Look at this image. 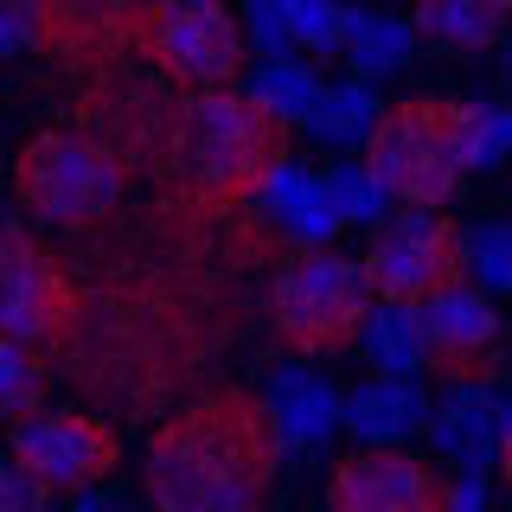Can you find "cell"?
I'll use <instances>...</instances> for the list:
<instances>
[{"mask_svg": "<svg viewBox=\"0 0 512 512\" xmlns=\"http://www.w3.org/2000/svg\"><path fill=\"white\" fill-rule=\"evenodd\" d=\"M13 461L32 480H45L52 493H90L96 480L116 474L122 436L96 410H52L45 404L39 416L13 423Z\"/></svg>", "mask_w": 512, "mask_h": 512, "instance_id": "obj_11", "label": "cell"}, {"mask_svg": "<svg viewBox=\"0 0 512 512\" xmlns=\"http://www.w3.org/2000/svg\"><path fill=\"white\" fill-rule=\"evenodd\" d=\"M256 212H269V224L288 237L295 250H320L333 231H340V212H333V192H327V180H314V173H301L295 160L269 180V192L256 199Z\"/></svg>", "mask_w": 512, "mask_h": 512, "instance_id": "obj_16", "label": "cell"}, {"mask_svg": "<svg viewBox=\"0 0 512 512\" xmlns=\"http://www.w3.org/2000/svg\"><path fill=\"white\" fill-rule=\"evenodd\" d=\"M141 64H154L186 96L237 90L250 64V32L224 0H154L141 32Z\"/></svg>", "mask_w": 512, "mask_h": 512, "instance_id": "obj_8", "label": "cell"}, {"mask_svg": "<svg viewBox=\"0 0 512 512\" xmlns=\"http://www.w3.org/2000/svg\"><path fill=\"white\" fill-rule=\"evenodd\" d=\"M429 416L423 404V391H416L410 378H372V384H359V391L346 397V429L359 436L365 448H404L410 442V429Z\"/></svg>", "mask_w": 512, "mask_h": 512, "instance_id": "obj_17", "label": "cell"}, {"mask_svg": "<svg viewBox=\"0 0 512 512\" xmlns=\"http://www.w3.org/2000/svg\"><path fill=\"white\" fill-rule=\"evenodd\" d=\"M506 154H512V109L480 103L474 109V173L480 167H500Z\"/></svg>", "mask_w": 512, "mask_h": 512, "instance_id": "obj_27", "label": "cell"}, {"mask_svg": "<svg viewBox=\"0 0 512 512\" xmlns=\"http://www.w3.org/2000/svg\"><path fill=\"white\" fill-rule=\"evenodd\" d=\"M410 45H416L410 20H391V13H346L340 52L352 64V77H384V71H397V64H410Z\"/></svg>", "mask_w": 512, "mask_h": 512, "instance_id": "obj_19", "label": "cell"}, {"mask_svg": "<svg viewBox=\"0 0 512 512\" xmlns=\"http://www.w3.org/2000/svg\"><path fill=\"white\" fill-rule=\"evenodd\" d=\"M436 448L448 461H461L468 474H480L487 461H500V436H506V404H493L487 384H448V397L436 404Z\"/></svg>", "mask_w": 512, "mask_h": 512, "instance_id": "obj_14", "label": "cell"}, {"mask_svg": "<svg viewBox=\"0 0 512 512\" xmlns=\"http://www.w3.org/2000/svg\"><path fill=\"white\" fill-rule=\"evenodd\" d=\"M269 410H276L288 448H314V442H327L333 423H346L340 397H333L314 372H282L276 391H269Z\"/></svg>", "mask_w": 512, "mask_h": 512, "instance_id": "obj_18", "label": "cell"}, {"mask_svg": "<svg viewBox=\"0 0 512 512\" xmlns=\"http://www.w3.org/2000/svg\"><path fill=\"white\" fill-rule=\"evenodd\" d=\"M250 96H263V103L276 109V116H288V122H314V109H320V96H327V84H320L308 64L276 58V64H263V71H256Z\"/></svg>", "mask_w": 512, "mask_h": 512, "instance_id": "obj_22", "label": "cell"}, {"mask_svg": "<svg viewBox=\"0 0 512 512\" xmlns=\"http://www.w3.org/2000/svg\"><path fill=\"white\" fill-rule=\"evenodd\" d=\"M365 346H372V359H378L391 378L429 372V333H423V308H391V301H378V308H372V327H365Z\"/></svg>", "mask_w": 512, "mask_h": 512, "instance_id": "obj_20", "label": "cell"}, {"mask_svg": "<svg viewBox=\"0 0 512 512\" xmlns=\"http://www.w3.org/2000/svg\"><path fill=\"white\" fill-rule=\"evenodd\" d=\"M340 39H346V7L340 0H288V45L340 52Z\"/></svg>", "mask_w": 512, "mask_h": 512, "instance_id": "obj_25", "label": "cell"}, {"mask_svg": "<svg viewBox=\"0 0 512 512\" xmlns=\"http://www.w3.org/2000/svg\"><path fill=\"white\" fill-rule=\"evenodd\" d=\"M282 423L269 397L218 384L180 404L141 448L148 512H263L282 474Z\"/></svg>", "mask_w": 512, "mask_h": 512, "instance_id": "obj_2", "label": "cell"}, {"mask_svg": "<svg viewBox=\"0 0 512 512\" xmlns=\"http://www.w3.org/2000/svg\"><path fill=\"white\" fill-rule=\"evenodd\" d=\"M365 276H372V295L391 301V308H429L436 295H448L468 276V237L448 212L404 205L365 244Z\"/></svg>", "mask_w": 512, "mask_h": 512, "instance_id": "obj_9", "label": "cell"}, {"mask_svg": "<svg viewBox=\"0 0 512 512\" xmlns=\"http://www.w3.org/2000/svg\"><path fill=\"white\" fill-rule=\"evenodd\" d=\"M327 512H455V480L410 448H352L327 468Z\"/></svg>", "mask_w": 512, "mask_h": 512, "instance_id": "obj_12", "label": "cell"}, {"mask_svg": "<svg viewBox=\"0 0 512 512\" xmlns=\"http://www.w3.org/2000/svg\"><path fill=\"white\" fill-rule=\"evenodd\" d=\"M218 340L224 333L212 320V295L180 288L167 276H135L90 295L84 327L64 346V372L96 404L148 416L160 397H173L199 372V359L212 365Z\"/></svg>", "mask_w": 512, "mask_h": 512, "instance_id": "obj_1", "label": "cell"}, {"mask_svg": "<svg viewBox=\"0 0 512 512\" xmlns=\"http://www.w3.org/2000/svg\"><path fill=\"white\" fill-rule=\"evenodd\" d=\"M0 512H52V487L32 480L20 461L7 468V487H0Z\"/></svg>", "mask_w": 512, "mask_h": 512, "instance_id": "obj_28", "label": "cell"}, {"mask_svg": "<svg viewBox=\"0 0 512 512\" xmlns=\"http://www.w3.org/2000/svg\"><path fill=\"white\" fill-rule=\"evenodd\" d=\"M122 192H128L122 148H109L84 122L39 128L20 148V160H13L20 218L45 224V231H90V224H103L122 205Z\"/></svg>", "mask_w": 512, "mask_h": 512, "instance_id": "obj_6", "label": "cell"}, {"mask_svg": "<svg viewBox=\"0 0 512 512\" xmlns=\"http://www.w3.org/2000/svg\"><path fill=\"white\" fill-rule=\"evenodd\" d=\"M474 109L461 96H397L365 135V167L384 186L391 205H423L442 212L474 173Z\"/></svg>", "mask_w": 512, "mask_h": 512, "instance_id": "obj_4", "label": "cell"}, {"mask_svg": "<svg viewBox=\"0 0 512 512\" xmlns=\"http://www.w3.org/2000/svg\"><path fill=\"white\" fill-rule=\"evenodd\" d=\"M250 39H256V52H282L288 45V0H250Z\"/></svg>", "mask_w": 512, "mask_h": 512, "instance_id": "obj_29", "label": "cell"}, {"mask_svg": "<svg viewBox=\"0 0 512 512\" xmlns=\"http://www.w3.org/2000/svg\"><path fill=\"white\" fill-rule=\"evenodd\" d=\"M154 0H7V45L45 52L71 71H116L122 58H141Z\"/></svg>", "mask_w": 512, "mask_h": 512, "instance_id": "obj_7", "label": "cell"}, {"mask_svg": "<svg viewBox=\"0 0 512 512\" xmlns=\"http://www.w3.org/2000/svg\"><path fill=\"white\" fill-rule=\"evenodd\" d=\"M500 480H506V493H512V416H506V436H500Z\"/></svg>", "mask_w": 512, "mask_h": 512, "instance_id": "obj_30", "label": "cell"}, {"mask_svg": "<svg viewBox=\"0 0 512 512\" xmlns=\"http://www.w3.org/2000/svg\"><path fill=\"white\" fill-rule=\"evenodd\" d=\"M416 39H429L448 58H474L512 32V0H410Z\"/></svg>", "mask_w": 512, "mask_h": 512, "instance_id": "obj_15", "label": "cell"}, {"mask_svg": "<svg viewBox=\"0 0 512 512\" xmlns=\"http://www.w3.org/2000/svg\"><path fill=\"white\" fill-rule=\"evenodd\" d=\"M0 250H7V256H0V263H7V340L45 352V359H64V346L77 340L84 308H90L84 282H77L71 269L32 237L26 218L7 224Z\"/></svg>", "mask_w": 512, "mask_h": 512, "instance_id": "obj_10", "label": "cell"}, {"mask_svg": "<svg viewBox=\"0 0 512 512\" xmlns=\"http://www.w3.org/2000/svg\"><path fill=\"white\" fill-rule=\"evenodd\" d=\"M372 276L365 256L346 250H288L276 263V276L263 288V314L276 346L301 352V359H333V352L359 346L372 327Z\"/></svg>", "mask_w": 512, "mask_h": 512, "instance_id": "obj_5", "label": "cell"}, {"mask_svg": "<svg viewBox=\"0 0 512 512\" xmlns=\"http://www.w3.org/2000/svg\"><path fill=\"white\" fill-rule=\"evenodd\" d=\"M288 167V116L250 90H205L180 96L167 135V173L173 192L199 218H231L269 192V180Z\"/></svg>", "mask_w": 512, "mask_h": 512, "instance_id": "obj_3", "label": "cell"}, {"mask_svg": "<svg viewBox=\"0 0 512 512\" xmlns=\"http://www.w3.org/2000/svg\"><path fill=\"white\" fill-rule=\"evenodd\" d=\"M506 416H512V397H506Z\"/></svg>", "mask_w": 512, "mask_h": 512, "instance_id": "obj_32", "label": "cell"}, {"mask_svg": "<svg viewBox=\"0 0 512 512\" xmlns=\"http://www.w3.org/2000/svg\"><path fill=\"white\" fill-rule=\"evenodd\" d=\"M77 512H122V506H109V500H90V493H84V500H77Z\"/></svg>", "mask_w": 512, "mask_h": 512, "instance_id": "obj_31", "label": "cell"}, {"mask_svg": "<svg viewBox=\"0 0 512 512\" xmlns=\"http://www.w3.org/2000/svg\"><path fill=\"white\" fill-rule=\"evenodd\" d=\"M378 116L384 109L372 103V90H365L359 77H352V84H327V96H320V109H314V135L333 141V148H352V141L365 148V135H372Z\"/></svg>", "mask_w": 512, "mask_h": 512, "instance_id": "obj_21", "label": "cell"}, {"mask_svg": "<svg viewBox=\"0 0 512 512\" xmlns=\"http://www.w3.org/2000/svg\"><path fill=\"white\" fill-rule=\"evenodd\" d=\"M429 333V372L442 384H493L506 372V320L487 301V288L455 282L423 308Z\"/></svg>", "mask_w": 512, "mask_h": 512, "instance_id": "obj_13", "label": "cell"}, {"mask_svg": "<svg viewBox=\"0 0 512 512\" xmlns=\"http://www.w3.org/2000/svg\"><path fill=\"white\" fill-rule=\"evenodd\" d=\"M0 378H7V416H13V423L39 416L45 397H52V359L32 352V346H20V340L0 346Z\"/></svg>", "mask_w": 512, "mask_h": 512, "instance_id": "obj_23", "label": "cell"}, {"mask_svg": "<svg viewBox=\"0 0 512 512\" xmlns=\"http://www.w3.org/2000/svg\"><path fill=\"white\" fill-rule=\"evenodd\" d=\"M468 269L487 295H512V224H480L468 237Z\"/></svg>", "mask_w": 512, "mask_h": 512, "instance_id": "obj_26", "label": "cell"}, {"mask_svg": "<svg viewBox=\"0 0 512 512\" xmlns=\"http://www.w3.org/2000/svg\"><path fill=\"white\" fill-rule=\"evenodd\" d=\"M320 180H327V192H333V212H340L346 224H372V218L384 212V205H391V199H384V186L372 180V167H365V160H359V167H352V160H340V167H333V173H320Z\"/></svg>", "mask_w": 512, "mask_h": 512, "instance_id": "obj_24", "label": "cell"}]
</instances>
